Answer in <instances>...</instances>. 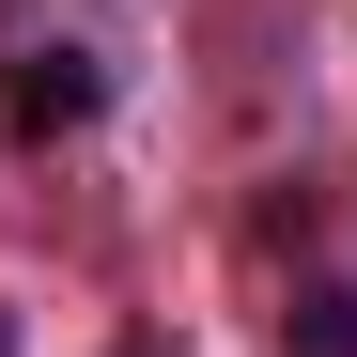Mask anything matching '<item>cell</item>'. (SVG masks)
<instances>
[{
  "mask_svg": "<svg viewBox=\"0 0 357 357\" xmlns=\"http://www.w3.org/2000/svg\"><path fill=\"white\" fill-rule=\"evenodd\" d=\"M0 93H16L31 125H93L109 109V47L63 16V0H0Z\"/></svg>",
  "mask_w": 357,
  "mask_h": 357,
  "instance_id": "1",
  "label": "cell"
},
{
  "mask_svg": "<svg viewBox=\"0 0 357 357\" xmlns=\"http://www.w3.org/2000/svg\"><path fill=\"white\" fill-rule=\"evenodd\" d=\"M280 357H357V280H311L280 311Z\"/></svg>",
  "mask_w": 357,
  "mask_h": 357,
  "instance_id": "2",
  "label": "cell"
},
{
  "mask_svg": "<svg viewBox=\"0 0 357 357\" xmlns=\"http://www.w3.org/2000/svg\"><path fill=\"white\" fill-rule=\"evenodd\" d=\"M0 357H16V326H0Z\"/></svg>",
  "mask_w": 357,
  "mask_h": 357,
  "instance_id": "3",
  "label": "cell"
}]
</instances>
